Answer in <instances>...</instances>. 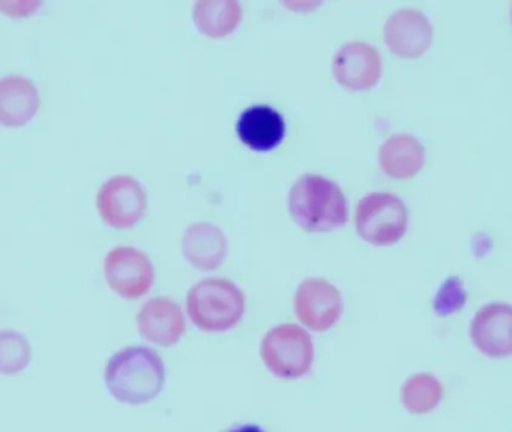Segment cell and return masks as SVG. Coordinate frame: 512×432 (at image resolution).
Segmentation results:
<instances>
[{"mask_svg":"<svg viewBox=\"0 0 512 432\" xmlns=\"http://www.w3.org/2000/svg\"><path fill=\"white\" fill-rule=\"evenodd\" d=\"M110 395L127 405L154 401L166 386V366L157 351L136 345L113 354L104 369Z\"/></svg>","mask_w":512,"mask_h":432,"instance_id":"1","label":"cell"},{"mask_svg":"<svg viewBox=\"0 0 512 432\" xmlns=\"http://www.w3.org/2000/svg\"><path fill=\"white\" fill-rule=\"evenodd\" d=\"M289 215L308 233H329L346 224L349 206L337 183L319 174H304L290 188Z\"/></svg>","mask_w":512,"mask_h":432,"instance_id":"2","label":"cell"},{"mask_svg":"<svg viewBox=\"0 0 512 432\" xmlns=\"http://www.w3.org/2000/svg\"><path fill=\"white\" fill-rule=\"evenodd\" d=\"M187 312L203 332H227L244 317V291L229 279H202L188 291Z\"/></svg>","mask_w":512,"mask_h":432,"instance_id":"3","label":"cell"},{"mask_svg":"<svg viewBox=\"0 0 512 432\" xmlns=\"http://www.w3.org/2000/svg\"><path fill=\"white\" fill-rule=\"evenodd\" d=\"M260 356L275 377L298 380L313 368V339L298 324H278L263 336Z\"/></svg>","mask_w":512,"mask_h":432,"instance_id":"4","label":"cell"},{"mask_svg":"<svg viewBox=\"0 0 512 432\" xmlns=\"http://www.w3.org/2000/svg\"><path fill=\"white\" fill-rule=\"evenodd\" d=\"M407 224L409 210L404 201L391 192L365 195L356 207V231L371 245H395L406 234Z\"/></svg>","mask_w":512,"mask_h":432,"instance_id":"5","label":"cell"},{"mask_svg":"<svg viewBox=\"0 0 512 432\" xmlns=\"http://www.w3.org/2000/svg\"><path fill=\"white\" fill-rule=\"evenodd\" d=\"M97 207L107 224L118 230H127L145 215L148 195L136 177L118 174L101 185Z\"/></svg>","mask_w":512,"mask_h":432,"instance_id":"6","label":"cell"},{"mask_svg":"<svg viewBox=\"0 0 512 432\" xmlns=\"http://www.w3.org/2000/svg\"><path fill=\"white\" fill-rule=\"evenodd\" d=\"M107 284L124 299H139L151 290L155 279L154 264L142 249L115 246L104 260Z\"/></svg>","mask_w":512,"mask_h":432,"instance_id":"7","label":"cell"},{"mask_svg":"<svg viewBox=\"0 0 512 432\" xmlns=\"http://www.w3.org/2000/svg\"><path fill=\"white\" fill-rule=\"evenodd\" d=\"M298 320L313 332L332 329L343 312L341 293L325 278H308L299 284L293 299Z\"/></svg>","mask_w":512,"mask_h":432,"instance_id":"8","label":"cell"},{"mask_svg":"<svg viewBox=\"0 0 512 432\" xmlns=\"http://www.w3.org/2000/svg\"><path fill=\"white\" fill-rule=\"evenodd\" d=\"M383 36L391 53L401 59H418L433 44L434 27L430 18L415 8L397 9L383 26Z\"/></svg>","mask_w":512,"mask_h":432,"instance_id":"9","label":"cell"},{"mask_svg":"<svg viewBox=\"0 0 512 432\" xmlns=\"http://www.w3.org/2000/svg\"><path fill=\"white\" fill-rule=\"evenodd\" d=\"M382 57L373 45L350 41L341 45L332 59V74L340 86L368 90L382 77Z\"/></svg>","mask_w":512,"mask_h":432,"instance_id":"10","label":"cell"},{"mask_svg":"<svg viewBox=\"0 0 512 432\" xmlns=\"http://www.w3.org/2000/svg\"><path fill=\"white\" fill-rule=\"evenodd\" d=\"M511 324L509 303L493 302L481 306L470 323L472 344L490 359H506L512 353Z\"/></svg>","mask_w":512,"mask_h":432,"instance_id":"11","label":"cell"},{"mask_svg":"<svg viewBox=\"0 0 512 432\" xmlns=\"http://www.w3.org/2000/svg\"><path fill=\"white\" fill-rule=\"evenodd\" d=\"M137 329L146 341L160 347H173L185 333L184 312L170 297H152L137 314Z\"/></svg>","mask_w":512,"mask_h":432,"instance_id":"12","label":"cell"},{"mask_svg":"<svg viewBox=\"0 0 512 432\" xmlns=\"http://www.w3.org/2000/svg\"><path fill=\"white\" fill-rule=\"evenodd\" d=\"M229 240L218 225L199 221L188 225L182 237V254L197 270L209 272L226 261Z\"/></svg>","mask_w":512,"mask_h":432,"instance_id":"13","label":"cell"},{"mask_svg":"<svg viewBox=\"0 0 512 432\" xmlns=\"http://www.w3.org/2000/svg\"><path fill=\"white\" fill-rule=\"evenodd\" d=\"M239 140L254 152H269L280 146L286 135L283 116L271 105H253L242 111L236 125Z\"/></svg>","mask_w":512,"mask_h":432,"instance_id":"14","label":"cell"},{"mask_svg":"<svg viewBox=\"0 0 512 432\" xmlns=\"http://www.w3.org/2000/svg\"><path fill=\"white\" fill-rule=\"evenodd\" d=\"M41 98L37 86L25 75L0 78V123L23 126L37 114Z\"/></svg>","mask_w":512,"mask_h":432,"instance_id":"15","label":"cell"},{"mask_svg":"<svg viewBox=\"0 0 512 432\" xmlns=\"http://www.w3.org/2000/svg\"><path fill=\"white\" fill-rule=\"evenodd\" d=\"M427 158L424 144L410 134H394L379 147V165L386 176L409 180L422 170Z\"/></svg>","mask_w":512,"mask_h":432,"instance_id":"16","label":"cell"},{"mask_svg":"<svg viewBox=\"0 0 512 432\" xmlns=\"http://www.w3.org/2000/svg\"><path fill=\"white\" fill-rule=\"evenodd\" d=\"M242 17L241 3L235 0H200L194 3V23L208 38H226L239 26Z\"/></svg>","mask_w":512,"mask_h":432,"instance_id":"17","label":"cell"},{"mask_svg":"<svg viewBox=\"0 0 512 432\" xmlns=\"http://www.w3.org/2000/svg\"><path fill=\"white\" fill-rule=\"evenodd\" d=\"M445 396L442 381L430 372L410 375L400 389L403 407L412 414H428L439 407Z\"/></svg>","mask_w":512,"mask_h":432,"instance_id":"18","label":"cell"},{"mask_svg":"<svg viewBox=\"0 0 512 432\" xmlns=\"http://www.w3.org/2000/svg\"><path fill=\"white\" fill-rule=\"evenodd\" d=\"M32 348L25 335L13 329L0 330V375H17L28 368Z\"/></svg>","mask_w":512,"mask_h":432,"instance_id":"19","label":"cell"},{"mask_svg":"<svg viewBox=\"0 0 512 432\" xmlns=\"http://www.w3.org/2000/svg\"><path fill=\"white\" fill-rule=\"evenodd\" d=\"M227 432H266L265 429L262 428V426L259 425H241L238 426V428L230 429V431Z\"/></svg>","mask_w":512,"mask_h":432,"instance_id":"20","label":"cell"}]
</instances>
